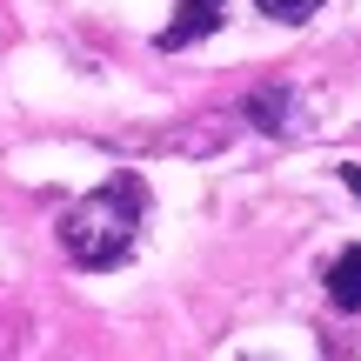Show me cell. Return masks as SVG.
Segmentation results:
<instances>
[{
	"label": "cell",
	"instance_id": "6da1fadb",
	"mask_svg": "<svg viewBox=\"0 0 361 361\" xmlns=\"http://www.w3.org/2000/svg\"><path fill=\"white\" fill-rule=\"evenodd\" d=\"M141 207H147V180L141 174H114L107 188H94L87 201H74L61 214V247L74 268H121L134 247V228H141Z\"/></svg>",
	"mask_w": 361,
	"mask_h": 361
},
{
	"label": "cell",
	"instance_id": "7a4b0ae2",
	"mask_svg": "<svg viewBox=\"0 0 361 361\" xmlns=\"http://www.w3.org/2000/svg\"><path fill=\"white\" fill-rule=\"evenodd\" d=\"M221 27V0H174V20L161 27V47H194L201 34H214Z\"/></svg>",
	"mask_w": 361,
	"mask_h": 361
},
{
	"label": "cell",
	"instance_id": "3957f363",
	"mask_svg": "<svg viewBox=\"0 0 361 361\" xmlns=\"http://www.w3.org/2000/svg\"><path fill=\"white\" fill-rule=\"evenodd\" d=\"M328 301H335L341 314L361 308V247H341L335 268H328Z\"/></svg>",
	"mask_w": 361,
	"mask_h": 361
},
{
	"label": "cell",
	"instance_id": "277c9868",
	"mask_svg": "<svg viewBox=\"0 0 361 361\" xmlns=\"http://www.w3.org/2000/svg\"><path fill=\"white\" fill-rule=\"evenodd\" d=\"M247 114H255V128L281 134V128H288V121H281V114H288V94H281V87H261L255 101H247Z\"/></svg>",
	"mask_w": 361,
	"mask_h": 361
},
{
	"label": "cell",
	"instance_id": "5b68a950",
	"mask_svg": "<svg viewBox=\"0 0 361 361\" xmlns=\"http://www.w3.org/2000/svg\"><path fill=\"white\" fill-rule=\"evenodd\" d=\"M322 7L328 0H261V13H274V20H288V27L308 20V13H322Z\"/></svg>",
	"mask_w": 361,
	"mask_h": 361
},
{
	"label": "cell",
	"instance_id": "8992f818",
	"mask_svg": "<svg viewBox=\"0 0 361 361\" xmlns=\"http://www.w3.org/2000/svg\"><path fill=\"white\" fill-rule=\"evenodd\" d=\"M341 180H348V188H355V201H361V168H341Z\"/></svg>",
	"mask_w": 361,
	"mask_h": 361
}]
</instances>
